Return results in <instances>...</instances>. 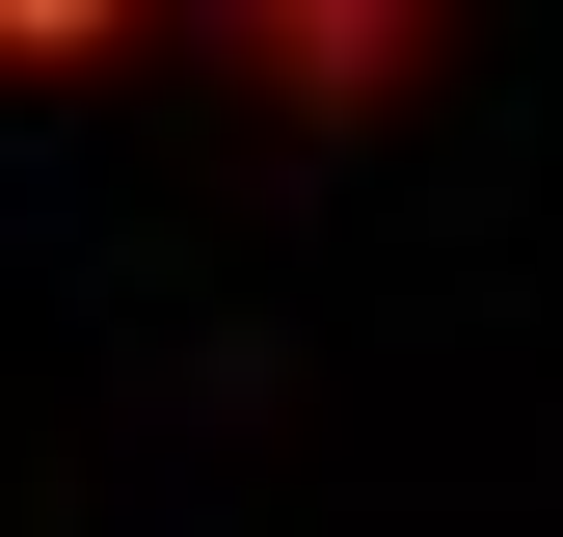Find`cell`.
<instances>
[{
	"label": "cell",
	"mask_w": 563,
	"mask_h": 537,
	"mask_svg": "<svg viewBox=\"0 0 563 537\" xmlns=\"http://www.w3.org/2000/svg\"><path fill=\"white\" fill-rule=\"evenodd\" d=\"M134 54H188V0H0V108H54V81H134Z\"/></svg>",
	"instance_id": "7a4b0ae2"
},
{
	"label": "cell",
	"mask_w": 563,
	"mask_h": 537,
	"mask_svg": "<svg viewBox=\"0 0 563 537\" xmlns=\"http://www.w3.org/2000/svg\"><path fill=\"white\" fill-rule=\"evenodd\" d=\"M188 54H216L242 108H296V134H376L456 54V0H188Z\"/></svg>",
	"instance_id": "6da1fadb"
}]
</instances>
